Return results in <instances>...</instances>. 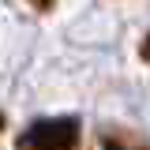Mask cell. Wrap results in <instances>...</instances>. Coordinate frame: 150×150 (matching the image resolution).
Instances as JSON below:
<instances>
[{
    "instance_id": "cell-4",
    "label": "cell",
    "mask_w": 150,
    "mask_h": 150,
    "mask_svg": "<svg viewBox=\"0 0 150 150\" xmlns=\"http://www.w3.org/2000/svg\"><path fill=\"white\" fill-rule=\"evenodd\" d=\"M0 131H4V116H0Z\"/></svg>"
},
{
    "instance_id": "cell-1",
    "label": "cell",
    "mask_w": 150,
    "mask_h": 150,
    "mask_svg": "<svg viewBox=\"0 0 150 150\" xmlns=\"http://www.w3.org/2000/svg\"><path fill=\"white\" fill-rule=\"evenodd\" d=\"M19 150H75L79 146V120L75 116H41L15 139Z\"/></svg>"
},
{
    "instance_id": "cell-3",
    "label": "cell",
    "mask_w": 150,
    "mask_h": 150,
    "mask_svg": "<svg viewBox=\"0 0 150 150\" xmlns=\"http://www.w3.org/2000/svg\"><path fill=\"white\" fill-rule=\"evenodd\" d=\"M105 150H124V146H112V143H109V146H105Z\"/></svg>"
},
{
    "instance_id": "cell-2",
    "label": "cell",
    "mask_w": 150,
    "mask_h": 150,
    "mask_svg": "<svg viewBox=\"0 0 150 150\" xmlns=\"http://www.w3.org/2000/svg\"><path fill=\"white\" fill-rule=\"evenodd\" d=\"M139 53H143V60H146V64H150V34L143 38V45H139Z\"/></svg>"
}]
</instances>
